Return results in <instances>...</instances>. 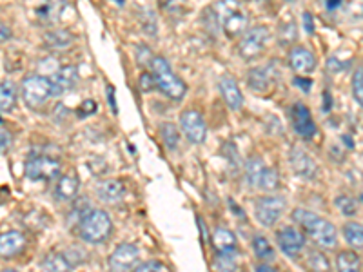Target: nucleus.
I'll list each match as a JSON object with an SVG mask.
<instances>
[{
  "instance_id": "nucleus-5",
  "label": "nucleus",
  "mask_w": 363,
  "mask_h": 272,
  "mask_svg": "<svg viewBox=\"0 0 363 272\" xmlns=\"http://www.w3.org/2000/svg\"><path fill=\"white\" fill-rule=\"evenodd\" d=\"M20 93H22V100L27 107L31 109L42 107L47 100L59 96L51 78L44 77V75H31V77L24 78Z\"/></svg>"
},
{
  "instance_id": "nucleus-37",
  "label": "nucleus",
  "mask_w": 363,
  "mask_h": 272,
  "mask_svg": "<svg viewBox=\"0 0 363 272\" xmlns=\"http://www.w3.org/2000/svg\"><path fill=\"white\" fill-rule=\"evenodd\" d=\"M296 38V27L292 22H287L281 26L280 29V44L281 45H289L290 42H295Z\"/></svg>"
},
{
  "instance_id": "nucleus-39",
  "label": "nucleus",
  "mask_w": 363,
  "mask_h": 272,
  "mask_svg": "<svg viewBox=\"0 0 363 272\" xmlns=\"http://www.w3.org/2000/svg\"><path fill=\"white\" fill-rule=\"evenodd\" d=\"M136 271L140 272H149V271H158V272H165L169 271L168 265H163L162 262H156V259H151V262H144V263H136Z\"/></svg>"
},
{
  "instance_id": "nucleus-43",
  "label": "nucleus",
  "mask_w": 363,
  "mask_h": 272,
  "mask_svg": "<svg viewBox=\"0 0 363 272\" xmlns=\"http://www.w3.org/2000/svg\"><path fill=\"white\" fill-rule=\"evenodd\" d=\"M295 86L299 87L304 93H309V91L313 89V80H309V78H304V77H296Z\"/></svg>"
},
{
  "instance_id": "nucleus-3",
  "label": "nucleus",
  "mask_w": 363,
  "mask_h": 272,
  "mask_svg": "<svg viewBox=\"0 0 363 272\" xmlns=\"http://www.w3.org/2000/svg\"><path fill=\"white\" fill-rule=\"evenodd\" d=\"M149 68L153 71V77L156 80V89H160L163 95L171 98L172 102H182L187 93L186 82L178 77L171 69V63L163 56H153L149 60Z\"/></svg>"
},
{
  "instance_id": "nucleus-47",
  "label": "nucleus",
  "mask_w": 363,
  "mask_h": 272,
  "mask_svg": "<svg viewBox=\"0 0 363 272\" xmlns=\"http://www.w3.org/2000/svg\"><path fill=\"white\" fill-rule=\"evenodd\" d=\"M341 4H343V0H325V8L329 11H336Z\"/></svg>"
},
{
  "instance_id": "nucleus-46",
  "label": "nucleus",
  "mask_w": 363,
  "mask_h": 272,
  "mask_svg": "<svg viewBox=\"0 0 363 272\" xmlns=\"http://www.w3.org/2000/svg\"><path fill=\"white\" fill-rule=\"evenodd\" d=\"M304 26H305V31L311 35L314 33V20H313V15L311 13H304Z\"/></svg>"
},
{
  "instance_id": "nucleus-14",
  "label": "nucleus",
  "mask_w": 363,
  "mask_h": 272,
  "mask_svg": "<svg viewBox=\"0 0 363 272\" xmlns=\"http://www.w3.org/2000/svg\"><path fill=\"white\" fill-rule=\"evenodd\" d=\"M26 249V236L18 231L0 234V258L11 259Z\"/></svg>"
},
{
  "instance_id": "nucleus-35",
  "label": "nucleus",
  "mask_w": 363,
  "mask_h": 272,
  "mask_svg": "<svg viewBox=\"0 0 363 272\" xmlns=\"http://www.w3.org/2000/svg\"><path fill=\"white\" fill-rule=\"evenodd\" d=\"M353 96L354 102L362 107L363 105V71L362 69H356L353 77Z\"/></svg>"
},
{
  "instance_id": "nucleus-20",
  "label": "nucleus",
  "mask_w": 363,
  "mask_h": 272,
  "mask_svg": "<svg viewBox=\"0 0 363 272\" xmlns=\"http://www.w3.org/2000/svg\"><path fill=\"white\" fill-rule=\"evenodd\" d=\"M64 4H66L64 0H45L40 8H36V18L40 26H51L57 22L62 17Z\"/></svg>"
},
{
  "instance_id": "nucleus-30",
  "label": "nucleus",
  "mask_w": 363,
  "mask_h": 272,
  "mask_svg": "<svg viewBox=\"0 0 363 272\" xmlns=\"http://www.w3.org/2000/svg\"><path fill=\"white\" fill-rule=\"evenodd\" d=\"M258 189L265 190V192H272V190H276L280 187V178H278V172L274 171L272 167H263L262 174L258 178Z\"/></svg>"
},
{
  "instance_id": "nucleus-25",
  "label": "nucleus",
  "mask_w": 363,
  "mask_h": 272,
  "mask_svg": "<svg viewBox=\"0 0 363 272\" xmlns=\"http://www.w3.org/2000/svg\"><path fill=\"white\" fill-rule=\"evenodd\" d=\"M336 267L343 272H358L362 267V258L354 250H341L336 256Z\"/></svg>"
},
{
  "instance_id": "nucleus-22",
  "label": "nucleus",
  "mask_w": 363,
  "mask_h": 272,
  "mask_svg": "<svg viewBox=\"0 0 363 272\" xmlns=\"http://www.w3.org/2000/svg\"><path fill=\"white\" fill-rule=\"evenodd\" d=\"M18 91L15 82H0V113H11L17 107Z\"/></svg>"
},
{
  "instance_id": "nucleus-26",
  "label": "nucleus",
  "mask_w": 363,
  "mask_h": 272,
  "mask_svg": "<svg viewBox=\"0 0 363 272\" xmlns=\"http://www.w3.org/2000/svg\"><path fill=\"white\" fill-rule=\"evenodd\" d=\"M42 269H44V271L62 272V271H71V269H75V267H73L71 263H69V259L66 254L51 252V254H47L44 262H42Z\"/></svg>"
},
{
  "instance_id": "nucleus-45",
  "label": "nucleus",
  "mask_w": 363,
  "mask_h": 272,
  "mask_svg": "<svg viewBox=\"0 0 363 272\" xmlns=\"http://www.w3.org/2000/svg\"><path fill=\"white\" fill-rule=\"evenodd\" d=\"M11 38V29L4 22H0V44H4Z\"/></svg>"
},
{
  "instance_id": "nucleus-21",
  "label": "nucleus",
  "mask_w": 363,
  "mask_h": 272,
  "mask_svg": "<svg viewBox=\"0 0 363 272\" xmlns=\"http://www.w3.org/2000/svg\"><path fill=\"white\" fill-rule=\"evenodd\" d=\"M78 187H80V180L73 174H64L59 178L57 186H54V196L62 202H69V199L77 198Z\"/></svg>"
},
{
  "instance_id": "nucleus-7",
  "label": "nucleus",
  "mask_w": 363,
  "mask_h": 272,
  "mask_svg": "<svg viewBox=\"0 0 363 272\" xmlns=\"http://www.w3.org/2000/svg\"><path fill=\"white\" fill-rule=\"evenodd\" d=\"M60 162L51 156L44 154H33L26 162V176L31 181H51L59 178L60 174Z\"/></svg>"
},
{
  "instance_id": "nucleus-2",
  "label": "nucleus",
  "mask_w": 363,
  "mask_h": 272,
  "mask_svg": "<svg viewBox=\"0 0 363 272\" xmlns=\"http://www.w3.org/2000/svg\"><path fill=\"white\" fill-rule=\"evenodd\" d=\"M292 220L305 231V234L323 250H334L338 247V234L336 227L331 222L323 220L316 213L305 211V209H295Z\"/></svg>"
},
{
  "instance_id": "nucleus-28",
  "label": "nucleus",
  "mask_w": 363,
  "mask_h": 272,
  "mask_svg": "<svg viewBox=\"0 0 363 272\" xmlns=\"http://www.w3.org/2000/svg\"><path fill=\"white\" fill-rule=\"evenodd\" d=\"M160 138H162L163 145L168 149H177L178 142H180V133H178V127L171 122H163L160 123Z\"/></svg>"
},
{
  "instance_id": "nucleus-17",
  "label": "nucleus",
  "mask_w": 363,
  "mask_h": 272,
  "mask_svg": "<svg viewBox=\"0 0 363 272\" xmlns=\"http://www.w3.org/2000/svg\"><path fill=\"white\" fill-rule=\"evenodd\" d=\"M51 82H53L57 95L60 96L66 91H71L77 87V84L80 82V73H78V69L75 66H64L59 71H54V75L51 77Z\"/></svg>"
},
{
  "instance_id": "nucleus-33",
  "label": "nucleus",
  "mask_w": 363,
  "mask_h": 272,
  "mask_svg": "<svg viewBox=\"0 0 363 272\" xmlns=\"http://www.w3.org/2000/svg\"><path fill=\"white\" fill-rule=\"evenodd\" d=\"M334 205L341 214H345V216H356V214H358V204H356L350 196H338V198L334 199Z\"/></svg>"
},
{
  "instance_id": "nucleus-12",
  "label": "nucleus",
  "mask_w": 363,
  "mask_h": 272,
  "mask_svg": "<svg viewBox=\"0 0 363 272\" xmlns=\"http://www.w3.org/2000/svg\"><path fill=\"white\" fill-rule=\"evenodd\" d=\"M276 241L278 247L283 250V254H287L289 258H296L305 247V234L295 227H283L276 232Z\"/></svg>"
},
{
  "instance_id": "nucleus-10",
  "label": "nucleus",
  "mask_w": 363,
  "mask_h": 272,
  "mask_svg": "<svg viewBox=\"0 0 363 272\" xmlns=\"http://www.w3.org/2000/svg\"><path fill=\"white\" fill-rule=\"evenodd\" d=\"M290 123H292L296 135L302 136L304 140H313L316 136V123H314L313 114L302 102H296L290 107Z\"/></svg>"
},
{
  "instance_id": "nucleus-40",
  "label": "nucleus",
  "mask_w": 363,
  "mask_h": 272,
  "mask_svg": "<svg viewBox=\"0 0 363 272\" xmlns=\"http://www.w3.org/2000/svg\"><path fill=\"white\" fill-rule=\"evenodd\" d=\"M138 87H140L144 93H149V91L156 89V80H154L153 73H142L140 80H138Z\"/></svg>"
},
{
  "instance_id": "nucleus-32",
  "label": "nucleus",
  "mask_w": 363,
  "mask_h": 272,
  "mask_svg": "<svg viewBox=\"0 0 363 272\" xmlns=\"http://www.w3.org/2000/svg\"><path fill=\"white\" fill-rule=\"evenodd\" d=\"M214 269L216 271H236V250H227V252H218L214 259Z\"/></svg>"
},
{
  "instance_id": "nucleus-27",
  "label": "nucleus",
  "mask_w": 363,
  "mask_h": 272,
  "mask_svg": "<svg viewBox=\"0 0 363 272\" xmlns=\"http://www.w3.org/2000/svg\"><path fill=\"white\" fill-rule=\"evenodd\" d=\"M253 250L254 256L260 259V262H272L274 259V249L271 247V243L267 241V238L262 234L254 236L253 238Z\"/></svg>"
},
{
  "instance_id": "nucleus-31",
  "label": "nucleus",
  "mask_w": 363,
  "mask_h": 272,
  "mask_svg": "<svg viewBox=\"0 0 363 272\" xmlns=\"http://www.w3.org/2000/svg\"><path fill=\"white\" fill-rule=\"evenodd\" d=\"M263 167H265V163L260 158H251L247 162V165H245V178H247V183L251 187L258 186V178L262 174Z\"/></svg>"
},
{
  "instance_id": "nucleus-13",
  "label": "nucleus",
  "mask_w": 363,
  "mask_h": 272,
  "mask_svg": "<svg viewBox=\"0 0 363 272\" xmlns=\"http://www.w3.org/2000/svg\"><path fill=\"white\" fill-rule=\"evenodd\" d=\"M289 160H290V167L296 174L304 178H314L318 172V165L304 149H299V147H292L289 154Z\"/></svg>"
},
{
  "instance_id": "nucleus-15",
  "label": "nucleus",
  "mask_w": 363,
  "mask_h": 272,
  "mask_svg": "<svg viewBox=\"0 0 363 272\" xmlns=\"http://www.w3.org/2000/svg\"><path fill=\"white\" fill-rule=\"evenodd\" d=\"M289 66L292 71L302 73V75H309L316 69V59L314 54L304 47V45H298V47H292L289 53Z\"/></svg>"
},
{
  "instance_id": "nucleus-23",
  "label": "nucleus",
  "mask_w": 363,
  "mask_h": 272,
  "mask_svg": "<svg viewBox=\"0 0 363 272\" xmlns=\"http://www.w3.org/2000/svg\"><path fill=\"white\" fill-rule=\"evenodd\" d=\"M44 42L50 50H66L75 42V36L68 29H53L45 33Z\"/></svg>"
},
{
  "instance_id": "nucleus-11",
  "label": "nucleus",
  "mask_w": 363,
  "mask_h": 272,
  "mask_svg": "<svg viewBox=\"0 0 363 272\" xmlns=\"http://www.w3.org/2000/svg\"><path fill=\"white\" fill-rule=\"evenodd\" d=\"M140 262V249L133 243H120L109 258V267L113 271H131Z\"/></svg>"
},
{
  "instance_id": "nucleus-18",
  "label": "nucleus",
  "mask_w": 363,
  "mask_h": 272,
  "mask_svg": "<svg viewBox=\"0 0 363 272\" xmlns=\"http://www.w3.org/2000/svg\"><path fill=\"white\" fill-rule=\"evenodd\" d=\"M96 195L104 204H120L126 198V186L120 180H104L96 186Z\"/></svg>"
},
{
  "instance_id": "nucleus-49",
  "label": "nucleus",
  "mask_w": 363,
  "mask_h": 272,
  "mask_svg": "<svg viewBox=\"0 0 363 272\" xmlns=\"http://www.w3.org/2000/svg\"><path fill=\"white\" fill-rule=\"evenodd\" d=\"M323 96H325V113H327V111L331 109V93H329V91H325V93H323Z\"/></svg>"
},
{
  "instance_id": "nucleus-8",
  "label": "nucleus",
  "mask_w": 363,
  "mask_h": 272,
  "mask_svg": "<svg viewBox=\"0 0 363 272\" xmlns=\"http://www.w3.org/2000/svg\"><path fill=\"white\" fill-rule=\"evenodd\" d=\"M287 207L283 196H262L254 204V216L263 227H272Z\"/></svg>"
},
{
  "instance_id": "nucleus-36",
  "label": "nucleus",
  "mask_w": 363,
  "mask_h": 272,
  "mask_svg": "<svg viewBox=\"0 0 363 272\" xmlns=\"http://www.w3.org/2000/svg\"><path fill=\"white\" fill-rule=\"evenodd\" d=\"M309 267L313 269V271H329V259L320 252H311L309 254Z\"/></svg>"
},
{
  "instance_id": "nucleus-41",
  "label": "nucleus",
  "mask_w": 363,
  "mask_h": 272,
  "mask_svg": "<svg viewBox=\"0 0 363 272\" xmlns=\"http://www.w3.org/2000/svg\"><path fill=\"white\" fill-rule=\"evenodd\" d=\"M142 22H144V27L147 29V33L149 35H156V18H154V15L151 13V11H144L142 13Z\"/></svg>"
},
{
  "instance_id": "nucleus-50",
  "label": "nucleus",
  "mask_w": 363,
  "mask_h": 272,
  "mask_svg": "<svg viewBox=\"0 0 363 272\" xmlns=\"http://www.w3.org/2000/svg\"><path fill=\"white\" fill-rule=\"evenodd\" d=\"M113 2H114V4H117V6H124V4H126V0H113Z\"/></svg>"
},
{
  "instance_id": "nucleus-29",
  "label": "nucleus",
  "mask_w": 363,
  "mask_h": 272,
  "mask_svg": "<svg viewBox=\"0 0 363 272\" xmlns=\"http://www.w3.org/2000/svg\"><path fill=\"white\" fill-rule=\"evenodd\" d=\"M343 236L345 241L354 247V249H362L363 247V229L360 223L349 222L343 225Z\"/></svg>"
},
{
  "instance_id": "nucleus-1",
  "label": "nucleus",
  "mask_w": 363,
  "mask_h": 272,
  "mask_svg": "<svg viewBox=\"0 0 363 272\" xmlns=\"http://www.w3.org/2000/svg\"><path fill=\"white\" fill-rule=\"evenodd\" d=\"M205 17L213 24V31L225 33L227 38H238L247 29V15L238 0H218L216 4L207 8Z\"/></svg>"
},
{
  "instance_id": "nucleus-34",
  "label": "nucleus",
  "mask_w": 363,
  "mask_h": 272,
  "mask_svg": "<svg viewBox=\"0 0 363 272\" xmlns=\"http://www.w3.org/2000/svg\"><path fill=\"white\" fill-rule=\"evenodd\" d=\"M158 6L169 17H178L187 8V0H158Z\"/></svg>"
},
{
  "instance_id": "nucleus-6",
  "label": "nucleus",
  "mask_w": 363,
  "mask_h": 272,
  "mask_svg": "<svg viewBox=\"0 0 363 272\" xmlns=\"http://www.w3.org/2000/svg\"><path fill=\"white\" fill-rule=\"evenodd\" d=\"M269 38H271V31L265 26L251 27V29L244 31L240 42H238V54L244 60H254L265 50Z\"/></svg>"
},
{
  "instance_id": "nucleus-9",
  "label": "nucleus",
  "mask_w": 363,
  "mask_h": 272,
  "mask_svg": "<svg viewBox=\"0 0 363 272\" xmlns=\"http://www.w3.org/2000/svg\"><path fill=\"white\" fill-rule=\"evenodd\" d=\"M180 126L191 144H204L207 138V123H205L204 116L195 109H187L182 113Z\"/></svg>"
},
{
  "instance_id": "nucleus-4",
  "label": "nucleus",
  "mask_w": 363,
  "mask_h": 272,
  "mask_svg": "<svg viewBox=\"0 0 363 272\" xmlns=\"http://www.w3.org/2000/svg\"><path fill=\"white\" fill-rule=\"evenodd\" d=\"M113 232V220L102 209H89L78 220V236L87 243H104Z\"/></svg>"
},
{
  "instance_id": "nucleus-48",
  "label": "nucleus",
  "mask_w": 363,
  "mask_h": 272,
  "mask_svg": "<svg viewBox=\"0 0 363 272\" xmlns=\"http://www.w3.org/2000/svg\"><path fill=\"white\" fill-rule=\"evenodd\" d=\"M256 271L258 272H274L276 271V269L272 267V265H269V262H263V263H260V265H256Z\"/></svg>"
},
{
  "instance_id": "nucleus-42",
  "label": "nucleus",
  "mask_w": 363,
  "mask_h": 272,
  "mask_svg": "<svg viewBox=\"0 0 363 272\" xmlns=\"http://www.w3.org/2000/svg\"><path fill=\"white\" fill-rule=\"evenodd\" d=\"M11 144H13L11 133H9L8 129H4V127H0V154L6 153V151L11 147Z\"/></svg>"
},
{
  "instance_id": "nucleus-44",
  "label": "nucleus",
  "mask_w": 363,
  "mask_h": 272,
  "mask_svg": "<svg viewBox=\"0 0 363 272\" xmlns=\"http://www.w3.org/2000/svg\"><path fill=\"white\" fill-rule=\"evenodd\" d=\"M108 102L109 105H111V111H113L114 114L118 113V107H117V100H114V87L113 86H108Z\"/></svg>"
},
{
  "instance_id": "nucleus-16",
  "label": "nucleus",
  "mask_w": 363,
  "mask_h": 272,
  "mask_svg": "<svg viewBox=\"0 0 363 272\" xmlns=\"http://www.w3.org/2000/svg\"><path fill=\"white\" fill-rule=\"evenodd\" d=\"M278 71L272 66H262V68L251 69L249 75H247V84L253 91H258L263 93L272 86V82L276 80Z\"/></svg>"
},
{
  "instance_id": "nucleus-38",
  "label": "nucleus",
  "mask_w": 363,
  "mask_h": 272,
  "mask_svg": "<svg viewBox=\"0 0 363 272\" xmlns=\"http://www.w3.org/2000/svg\"><path fill=\"white\" fill-rule=\"evenodd\" d=\"M96 109H98V104H96L95 100L87 98V100H84L80 105H78L77 114L80 118H87V116H91V114H95Z\"/></svg>"
},
{
  "instance_id": "nucleus-19",
  "label": "nucleus",
  "mask_w": 363,
  "mask_h": 272,
  "mask_svg": "<svg viewBox=\"0 0 363 272\" xmlns=\"http://www.w3.org/2000/svg\"><path fill=\"white\" fill-rule=\"evenodd\" d=\"M220 93H222V98L229 109L232 111H240L242 105H244V95H242L240 87L236 84V80L232 77H222L220 78Z\"/></svg>"
},
{
  "instance_id": "nucleus-24",
  "label": "nucleus",
  "mask_w": 363,
  "mask_h": 272,
  "mask_svg": "<svg viewBox=\"0 0 363 272\" xmlns=\"http://www.w3.org/2000/svg\"><path fill=\"white\" fill-rule=\"evenodd\" d=\"M236 234L225 227H218L213 234V247L216 249V252H227V250H236Z\"/></svg>"
}]
</instances>
